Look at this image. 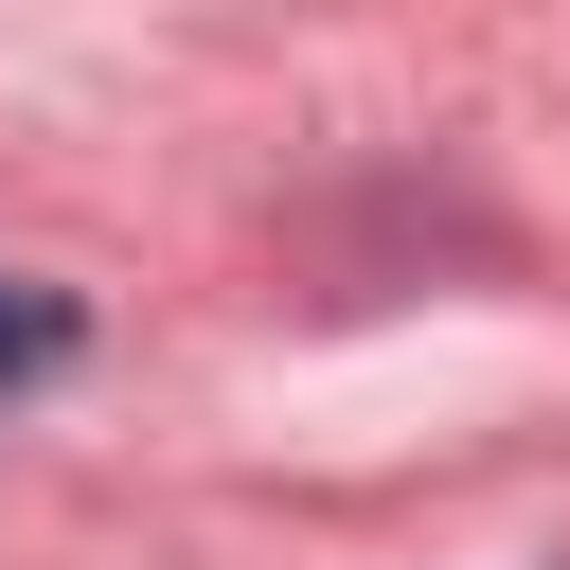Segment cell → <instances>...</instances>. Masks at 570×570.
Wrapping results in <instances>:
<instances>
[{
  "mask_svg": "<svg viewBox=\"0 0 570 570\" xmlns=\"http://www.w3.org/2000/svg\"><path fill=\"white\" fill-rule=\"evenodd\" d=\"M71 356H89V303H71V285H36V267H0V410H36Z\"/></svg>",
  "mask_w": 570,
  "mask_h": 570,
  "instance_id": "cell-1",
  "label": "cell"
}]
</instances>
